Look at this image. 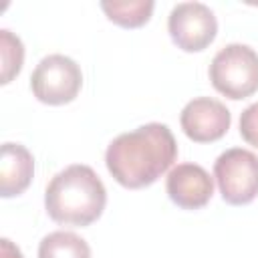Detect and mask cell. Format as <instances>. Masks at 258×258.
<instances>
[{"label":"cell","instance_id":"6da1fadb","mask_svg":"<svg viewBox=\"0 0 258 258\" xmlns=\"http://www.w3.org/2000/svg\"><path fill=\"white\" fill-rule=\"evenodd\" d=\"M175 159L177 143L165 123H147L135 131L121 133L105 151L109 173L127 189L155 183Z\"/></svg>","mask_w":258,"mask_h":258},{"label":"cell","instance_id":"7a4b0ae2","mask_svg":"<svg viewBox=\"0 0 258 258\" xmlns=\"http://www.w3.org/2000/svg\"><path fill=\"white\" fill-rule=\"evenodd\" d=\"M107 189L93 167L73 163L58 171L44 191L46 214L62 226L83 228L101 218Z\"/></svg>","mask_w":258,"mask_h":258},{"label":"cell","instance_id":"3957f363","mask_svg":"<svg viewBox=\"0 0 258 258\" xmlns=\"http://www.w3.org/2000/svg\"><path fill=\"white\" fill-rule=\"evenodd\" d=\"M208 75L214 89L224 97L246 99L258 91V52L248 44H226L212 58Z\"/></svg>","mask_w":258,"mask_h":258},{"label":"cell","instance_id":"277c9868","mask_svg":"<svg viewBox=\"0 0 258 258\" xmlns=\"http://www.w3.org/2000/svg\"><path fill=\"white\" fill-rule=\"evenodd\" d=\"M214 177L226 204L246 206L258 196V155L242 147H232L216 159Z\"/></svg>","mask_w":258,"mask_h":258},{"label":"cell","instance_id":"5b68a950","mask_svg":"<svg viewBox=\"0 0 258 258\" xmlns=\"http://www.w3.org/2000/svg\"><path fill=\"white\" fill-rule=\"evenodd\" d=\"M83 87L81 67L64 54L44 56L30 77L32 95L46 105H64L77 99Z\"/></svg>","mask_w":258,"mask_h":258},{"label":"cell","instance_id":"8992f818","mask_svg":"<svg viewBox=\"0 0 258 258\" xmlns=\"http://www.w3.org/2000/svg\"><path fill=\"white\" fill-rule=\"evenodd\" d=\"M167 30L173 44L185 52L208 48L218 34V20L210 6L202 2H179L171 8Z\"/></svg>","mask_w":258,"mask_h":258},{"label":"cell","instance_id":"52a82bcc","mask_svg":"<svg viewBox=\"0 0 258 258\" xmlns=\"http://www.w3.org/2000/svg\"><path fill=\"white\" fill-rule=\"evenodd\" d=\"M179 123L191 141L212 143L226 135L232 115L222 101L212 97H196L181 109Z\"/></svg>","mask_w":258,"mask_h":258},{"label":"cell","instance_id":"ba28073f","mask_svg":"<svg viewBox=\"0 0 258 258\" xmlns=\"http://www.w3.org/2000/svg\"><path fill=\"white\" fill-rule=\"evenodd\" d=\"M165 189L177 208L200 210L214 196V179L198 163H179L169 171Z\"/></svg>","mask_w":258,"mask_h":258},{"label":"cell","instance_id":"9c48e42d","mask_svg":"<svg viewBox=\"0 0 258 258\" xmlns=\"http://www.w3.org/2000/svg\"><path fill=\"white\" fill-rule=\"evenodd\" d=\"M34 157L20 143H4L0 151V196H20L32 181Z\"/></svg>","mask_w":258,"mask_h":258},{"label":"cell","instance_id":"30bf717a","mask_svg":"<svg viewBox=\"0 0 258 258\" xmlns=\"http://www.w3.org/2000/svg\"><path fill=\"white\" fill-rule=\"evenodd\" d=\"M38 258H91V248L75 232L56 230L40 240Z\"/></svg>","mask_w":258,"mask_h":258},{"label":"cell","instance_id":"8fae6325","mask_svg":"<svg viewBox=\"0 0 258 258\" xmlns=\"http://www.w3.org/2000/svg\"><path fill=\"white\" fill-rule=\"evenodd\" d=\"M103 12L107 18L123 28H139L143 26L155 8V2L151 0H113V2H101Z\"/></svg>","mask_w":258,"mask_h":258},{"label":"cell","instance_id":"7c38bea8","mask_svg":"<svg viewBox=\"0 0 258 258\" xmlns=\"http://www.w3.org/2000/svg\"><path fill=\"white\" fill-rule=\"evenodd\" d=\"M24 62V44L8 28L0 30V83L8 85L22 69Z\"/></svg>","mask_w":258,"mask_h":258},{"label":"cell","instance_id":"4fadbf2b","mask_svg":"<svg viewBox=\"0 0 258 258\" xmlns=\"http://www.w3.org/2000/svg\"><path fill=\"white\" fill-rule=\"evenodd\" d=\"M240 135L242 139L258 149V103L246 107L240 115Z\"/></svg>","mask_w":258,"mask_h":258},{"label":"cell","instance_id":"5bb4252c","mask_svg":"<svg viewBox=\"0 0 258 258\" xmlns=\"http://www.w3.org/2000/svg\"><path fill=\"white\" fill-rule=\"evenodd\" d=\"M0 258H24V256L16 244H12L8 238H2L0 240Z\"/></svg>","mask_w":258,"mask_h":258}]
</instances>
